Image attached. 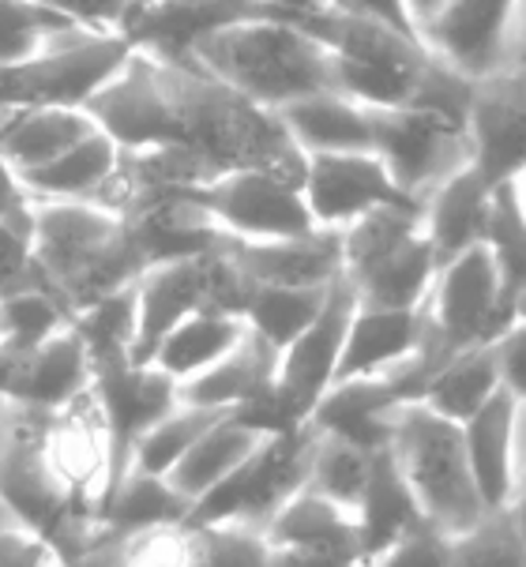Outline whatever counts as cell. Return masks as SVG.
<instances>
[{
    "label": "cell",
    "instance_id": "1",
    "mask_svg": "<svg viewBox=\"0 0 526 567\" xmlns=\"http://www.w3.org/2000/svg\"><path fill=\"white\" fill-rule=\"evenodd\" d=\"M87 113L121 151L177 143L199 151L218 173L264 169L305 185L309 155L293 143L279 113L229 91L199 64L132 53L117 80L91 99Z\"/></svg>",
    "mask_w": 526,
    "mask_h": 567
},
{
    "label": "cell",
    "instance_id": "2",
    "mask_svg": "<svg viewBox=\"0 0 526 567\" xmlns=\"http://www.w3.org/2000/svg\"><path fill=\"white\" fill-rule=\"evenodd\" d=\"M34 259L72 320L147 271L128 218L102 204H34Z\"/></svg>",
    "mask_w": 526,
    "mask_h": 567
},
{
    "label": "cell",
    "instance_id": "3",
    "mask_svg": "<svg viewBox=\"0 0 526 567\" xmlns=\"http://www.w3.org/2000/svg\"><path fill=\"white\" fill-rule=\"evenodd\" d=\"M188 64H199L229 91L275 113L312 94L334 91L328 45L316 42L290 19L275 16L245 19V23L210 34Z\"/></svg>",
    "mask_w": 526,
    "mask_h": 567
},
{
    "label": "cell",
    "instance_id": "4",
    "mask_svg": "<svg viewBox=\"0 0 526 567\" xmlns=\"http://www.w3.org/2000/svg\"><path fill=\"white\" fill-rule=\"evenodd\" d=\"M301 31L328 45L334 91L365 110H410L440 61L417 38L339 12V8L301 23Z\"/></svg>",
    "mask_w": 526,
    "mask_h": 567
},
{
    "label": "cell",
    "instance_id": "5",
    "mask_svg": "<svg viewBox=\"0 0 526 567\" xmlns=\"http://www.w3.org/2000/svg\"><path fill=\"white\" fill-rule=\"evenodd\" d=\"M342 252H347L342 278L365 309H425L440 275L436 248L425 234V210L384 207L361 218L342 229Z\"/></svg>",
    "mask_w": 526,
    "mask_h": 567
},
{
    "label": "cell",
    "instance_id": "6",
    "mask_svg": "<svg viewBox=\"0 0 526 567\" xmlns=\"http://www.w3.org/2000/svg\"><path fill=\"white\" fill-rule=\"evenodd\" d=\"M391 455L414 488L421 512L440 534L463 537L477 523H485L489 512H485L471 458H466L463 425L440 417L421 402H406L395 421Z\"/></svg>",
    "mask_w": 526,
    "mask_h": 567
},
{
    "label": "cell",
    "instance_id": "7",
    "mask_svg": "<svg viewBox=\"0 0 526 567\" xmlns=\"http://www.w3.org/2000/svg\"><path fill=\"white\" fill-rule=\"evenodd\" d=\"M132 42L117 31H75L56 38L42 53L12 69H0V113L19 110H87L91 99L132 61Z\"/></svg>",
    "mask_w": 526,
    "mask_h": 567
},
{
    "label": "cell",
    "instance_id": "8",
    "mask_svg": "<svg viewBox=\"0 0 526 567\" xmlns=\"http://www.w3.org/2000/svg\"><path fill=\"white\" fill-rule=\"evenodd\" d=\"M316 447H320V432L312 425L267 436L223 485L193 504L185 526L241 523L252 530H267V523L282 512L286 499L309 488Z\"/></svg>",
    "mask_w": 526,
    "mask_h": 567
},
{
    "label": "cell",
    "instance_id": "9",
    "mask_svg": "<svg viewBox=\"0 0 526 567\" xmlns=\"http://www.w3.org/2000/svg\"><path fill=\"white\" fill-rule=\"evenodd\" d=\"M94 395L110 425V485H105L110 496L132 474L143 436L181 406V391L177 380H169L155 364H136L132 353H113L94 361Z\"/></svg>",
    "mask_w": 526,
    "mask_h": 567
},
{
    "label": "cell",
    "instance_id": "10",
    "mask_svg": "<svg viewBox=\"0 0 526 567\" xmlns=\"http://www.w3.org/2000/svg\"><path fill=\"white\" fill-rule=\"evenodd\" d=\"M372 155L384 158L406 196L425 204L433 192L471 166V136L458 124L421 110H369Z\"/></svg>",
    "mask_w": 526,
    "mask_h": 567
},
{
    "label": "cell",
    "instance_id": "11",
    "mask_svg": "<svg viewBox=\"0 0 526 567\" xmlns=\"http://www.w3.org/2000/svg\"><path fill=\"white\" fill-rule=\"evenodd\" d=\"M193 199L234 241H282V237H305L320 229L312 223L301 185L264 169L223 173L210 185L196 188Z\"/></svg>",
    "mask_w": 526,
    "mask_h": 567
},
{
    "label": "cell",
    "instance_id": "12",
    "mask_svg": "<svg viewBox=\"0 0 526 567\" xmlns=\"http://www.w3.org/2000/svg\"><path fill=\"white\" fill-rule=\"evenodd\" d=\"M305 204L312 210V223L320 229H350L361 218L377 215L384 207L425 210V204L406 196L399 181L391 177L384 158L372 151L358 155H309L305 169Z\"/></svg>",
    "mask_w": 526,
    "mask_h": 567
},
{
    "label": "cell",
    "instance_id": "13",
    "mask_svg": "<svg viewBox=\"0 0 526 567\" xmlns=\"http://www.w3.org/2000/svg\"><path fill=\"white\" fill-rule=\"evenodd\" d=\"M264 16H271L264 0H132L117 34L136 53L188 64L210 34Z\"/></svg>",
    "mask_w": 526,
    "mask_h": 567
},
{
    "label": "cell",
    "instance_id": "14",
    "mask_svg": "<svg viewBox=\"0 0 526 567\" xmlns=\"http://www.w3.org/2000/svg\"><path fill=\"white\" fill-rule=\"evenodd\" d=\"M91 388L94 364L75 323L56 331L53 339L27 346V350L0 342V399L23 410L56 413L87 395Z\"/></svg>",
    "mask_w": 526,
    "mask_h": 567
},
{
    "label": "cell",
    "instance_id": "15",
    "mask_svg": "<svg viewBox=\"0 0 526 567\" xmlns=\"http://www.w3.org/2000/svg\"><path fill=\"white\" fill-rule=\"evenodd\" d=\"M471 166L485 181L512 185L526 173V64L501 69L474 83L471 121Z\"/></svg>",
    "mask_w": 526,
    "mask_h": 567
},
{
    "label": "cell",
    "instance_id": "16",
    "mask_svg": "<svg viewBox=\"0 0 526 567\" xmlns=\"http://www.w3.org/2000/svg\"><path fill=\"white\" fill-rule=\"evenodd\" d=\"M358 309H361V301H358V293H353V286L347 278H339V282L331 286L323 312L316 316V323L279 358L275 388H279L286 406L298 413V421H305V425H309L316 402L334 388L342 350H347V334H350V323H353V316H358Z\"/></svg>",
    "mask_w": 526,
    "mask_h": 567
},
{
    "label": "cell",
    "instance_id": "17",
    "mask_svg": "<svg viewBox=\"0 0 526 567\" xmlns=\"http://www.w3.org/2000/svg\"><path fill=\"white\" fill-rule=\"evenodd\" d=\"M42 451L61 485L87 504L91 512L102 507L105 485H110V425H105L102 402L94 395H80L72 406L56 410L42 425Z\"/></svg>",
    "mask_w": 526,
    "mask_h": 567
},
{
    "label": "cell",
    "instance_id": "18",
    "mask_svg": "<svg viewBox=\"0 0 526 567\" xmlns=\"http://www.w3.org/2000/svg\"><path fill=\"white\" fill-rule=\"evenodd\" d=\"M512 19H519V0H447L421 38L455 72L485 80L504 69Z\"/></svg>",
    "mask_w": 526,
    "mask_h": 567
},
{
    "label": "cell",
    "instance_id": "19",
    "mask_svg": "<svg viewBox=\"0 0 526 567\" xmlns=\"http://www.w3.org/2000/svg\"><path fill=\"white\" fill-rule=\"evenodd\" d=\"M229 252L256 286H290V290L334 286L347 267L342 229H312L282 241H234Z\"/></svg>",
    "mask_w": 526,
    "mask_h": 567
},
{
    "label": "cell",
    "instance_id": "20",
    "mask_svg": "<svg viewBox=\"0 0 526 567\" xmlns=\"http://www.w3.org/2000/svg\"><path fill=\"white\" fill-rule=\"evenodd\" d=\"M406 406L403 391L395 388L388 377H365V380H347L316 402L309 425L320 436L347 440L353 447L365 451H384L395 436L399 410Z\"/></svg>",
    "mask_w": 526,
    "mask_h": 567
},
{
    "label": "cell",
    "instance_id": "21",
    "mask_svg": "<svg viewBox=\"0 0 526 567\" xmlns=\"http://www.w3.org/2000/svg\"><path fill=\"white\" fill-rule=\"evenodd\" d=\"M515 429H519V402L501 391L489 406L477 410L463 425L466 458H471L477 493L485 512H508L519 493V466H515Z\"/></svg>",
    "mask_w": 526,
    "mask_h": 567
},
{
    "label": "cell",
    "instance_id": "22",
    "mask_svg": "<svg viewBox=\"0 0 526 567\" xmlns=\"http://www.w3.org/2000/svg\"><path fill=\"white\" fill-rule=\"evenodd\" d=\"M353 523H358V542H361V556H365V567L372 560H380L388 549H395L417 526L429 523L414 488H410L395 455H391V447L377 451V458H372V474L365 496H361L358 512H353Z\"/></svg>",
    "mask_w": 526,
    "mask_h": 567
},
{
    "label": "cell",
    "instance_id": "23",
    "mask_svg": "<svg viewBox=\"0 0 526 567\" xmlns=\"http://www.w3.org/2000/svg\"><path fill=\"white\" fill-rule=\"evenodd\" d=\"M425 339V309L417 312H391V309H365L361 305L350 323L347 350L339 361L334 383L388 377L399 364H406L421 350Z\"/></svg>",
    "mask_w": 526,
    "mask_h": 567
},
{
    "label": "cell",
    "instance_id": "24",
    "mask_svg": "<svg viewBox=\"0 0 526 567\" xmlns=\"http://www.w3.org/2000/svg\"><path fill=\"white\" fill-rule=\"evenodd\" d=\"M489 199L493 185L474 166H463L425 199V234L436 248L440 267L482 245Z\"/></svg>",
    "mask_w": 526,
    "mask_h": 567
},
{
    "label": "cell",
    "instance_id": "25",
    "mask_svg": "<svg viewBox=\"0 0 526 567\" xmlns=\"http://www.w3.org/2000/svg\"><path fill=\"white\" fill-rule=\"evenodd\" d=\"M94 132H99V124H94L87 110H64V105L19 110L8 113L4 124H0V155L23 177V173H34L64 158Z\"/></svg>",
    "mask_w": 526,
    "mask_h": 567
},
{
    "label": "cell",
    "instance_id": "26",
    "mask_svg": "<svg viewBox=\"0 0 526 567\" xmlns=\"http://www.w3.org/2000/svg\"><path fill=\"white\" fill-rule=\"evenodd\" d=\"M121 169V147L99 128L80 147L50 166L23 173V188L34 204H102L105 188Z\"/></svg>",
    "mask_w": 526,
    "mask_h": 567
},
{
    "label": "cell",
    "instance_id": "27",
    "mask_svg": "<svg viewBox=\"0 0 526 567\" xmlns=\"http://www.w3.org/2000/svg\"><path fill=\"white\" fill-rule=\"evenodd\" d=\"M279 117L305 155H358V151H372L369 110L350 102L339 91L312 94V99L286 105V110H279Z\"/></svg>",
    "mask_w": 526,
    "mask_h": 567
},
{
    "label": "cell",
    "instance_id": "28",
    "mask_svg": "<svg viewBox=\"0 0 526 567\" xmlns=\"http://www.w3.org/2000/svg\"><path fill=\"white\" fill-rule=\"evenodd\" d=\"M279 358L264 339H256L252 331L245 334V342L234 353H226L218 364H210L207 372H199L196 380L181 383V402L204 410H237L245 402H252L260 391H267L279 377Z\"/></svg>",
    "mask_w": 526,
    "mask_h": 567
},
{
    "label": "cell",
    "instance_id": "29",
    "mask_svg": "<svg viewBox=\"0 0 526 567\" xmlns=\"http://www.w3.org/2000/svg\"><path fill=\"white\" fill-rule=\"evenodd\" d=\"M267 545L271 549H312V553H353L361 556L358 542V523L353 512L339 507L316 488H301L293 499H286V507L267 523ZM365 560V556H361Z\"/></svg>",
    "mask_w": 526,
    "mask_h": 567
},
{
    "label": "cell",
    "instance_id": "30",
    "mask_svg": "<svg viewBox=\"0 0 526 567\" xmlns=\"http://www.w3.org/2000/svg\"><path fill=\"white\" fill-rule=\"evenodd\" d=\"M248 323L241 316H226V312H196L188 316L185 323H177L174 331L162 339L158 353L151 358L158 372H166L169 380L188 383L196 380L199 372H207L210 364H218L226 353H234L237 346L245 342Z\"/></svg>",
    "mask_w": 526,
    "mask_h": 567
},
{
    "label": "cell",
    "instance_id": "31",
    "mask_svg": "<svg viewBox=\"0 0 526 567\" xmlns=\"http://www.w3.org/2000/svg\"><path fill=\"white\" fill-rule=\"evenodd\" d=\"M188 512H193V504L181 493H174V485H169L166 477H151V474L132 470V474L102 499L99 523H102V534L128 542V537H136V534L158 530V526H185Z\"/></svg>",
    "mask_w": 526,
    "mask_h": 567
},
{
    "label": "cell",
    "instance_id": "32",
    "mask_svg": "<svg viewBox=\"0 0 526 567\" xmlns=\"http://www.w3.org/2000/svg\"><path fill=\"white\" fill-rule=\"evenodd\" d=\"M264 440L267 436H260L256 429H248L245 421H237L234 410H229L226 417L218 421V425L210 429L174 470H169L166 482L174 485V493L185 496L188 504H199V499H204L210 488L223 485L226 477L264 444Z\"/></svg>",
    "mask_w": 526,
    "mask_h": 567
},
{
    "label": "cell",
    "instance_id": "33",
    "mask_svg": "<svg viewBox=\"0 0 526 567\" xmlns=\"http://www.w3.org/2000/svg\"><path fill=\"white\" fill-rule=\"evenodd\" d=\"M501 364H496L493 346H474V350L455 353L444 369L429 380V388L421 391V406H429L440 417L466 425L477 410H485L501 395Z\"/></svg>",
    "mask_w": 526,
    "mask_h": 567
},
{
    "label": "cell",
    "instance_id": "34",
    "mask_svg": "<svg viewBox=\"0 0 526 567\" xmlns=\"http://www.w3.org/2000/svg\"><path fill=\"white\" fill-rule=\"evenodd\" d=\"M482 245L489 248L496 275H501L504 297L519 316V305L526 297V207L519 188L496 185L489 199V218H485V237Z\"/></svg>",
    "mask_w": 526,
    "mask_h": 567
},
{
    "label": "cell",
    "instance_id": "35",
    "mask_svg": "<svg viewBox=\"0 0 526 567\" xmlns=\"http://www.w3.org/2000/svg\"><path fill=\"white\" fill-rule=\"evenodd\" d=\"M331 286L323 290H290V286H256L252 301L245 309V323L256 339H264L275 353H286L305 331L316 323V316L328 305Z\"/></svg>",
    "mask_w": 526,
    "mask_h": 567
},
{
    "label": "cell",
    "instance_id": "36",
    "mask_svg": "<svg viewBox=\"0 0 526 567\" xmlns=\"http://www.w3.org/2000/svg\"><path fill=\"white\" fill-rule=\"evenodd\" d=\"M75 31L83 27L42 0H0V69L31 61L56 38Z\"/></svg>",
    "mask_w": 526,
    "mask_h": 567
},
{
    "label": "cell",
    "instance_id": "37",
    "mask_svg": "<svg viewBox=\"0 0 526 567\" xmlns=\"http://www.w3.org/2000/svg\"><path fill=\"white\" fill-rule=\"evenodd\" d=\"M223 417H226V410H204V406H188V402H181L166 421H158V425L143 436V444L136 447V463H132V470L151 474V477H166L169 470H174Z\"/></svg>",
    "mask_w": 526,
    "mask_h": 567
},
{
    "label": "cell",
    "instance_id": "38",
    "mask_svg": "<svg viewBox=\"0 0 526 567\" xmlns=\"http://www.w3.org/2000/svg\"><path fill=\"white\" fill-rule=\"evenodd\" d=\"M372 458L377 451L353 447L347 440H331L320 436V447H316V463H312V488L334 499L347 512H358L361 496H365L369 474H372Z\"/></svg>",
    "mask_w": 526,
    "mask_h": 567
},
{
    "label": "cell",
    "instance_id": "39",
    "mask_svg": "<svg viewBox=\"0 0 526 567\" xmlns=\"http://www.w3.org/2000/svg\"><path fill=\"white\" fill-rule=\"evenodd\" d=\"M188 542H193V567H267L271 560L264 530L241 523L188 526Z\"/></svg>",
    "mask_w": 526,
    "mask_h": 567
},
{
    "label": "cell",
    "instance_id": "40",
    "mask_svg": "<svg viewBox=\"0 0 526 567\" xmlns=\"http://www.w3.org/2000/svg\"><path fill=\"white\" fill-rule=\"evenodd\" d=\"M452 567H526V545L512 512H493L452 542Z\"/></svg>",
    "mask_w": 526,
    "mask_h": 567
},
{
    "label": "cell",
    "instance_id": "41",
    "mask_svg": "<svg viewBox=\"0 0 526 567\" xmlns=\"http://www.w3.org/2000/svg\"><path fill=\"white\" fill-rule=\"evenodd\" d=\"M69 323H72V312L64 309L45 286H38V290L4 297V339L0 342L27 350V346L53 339V334L64 331Z\"/></svg>",
    "mask_w": 526,
    "mask_h": 567
},
{
    "label": "cell",
    "instance_id": "42",
    "mask_svg": "<svg viewBox=\"0 0 526 567\" xmlns=\"http://www.w3.org/2000/svg\"><path fill=\"white\" fill-rule=\"evenodd\" d=\"M38 286L45 282L34 259V229L0 218V301Z\"/></svg>",
    "mask_w": 526,
    "mask_h": 567
},
{
    "label": "cell",
    "instance_id": "43",
    "mask_svg": "<svg viewBox=\"0 0 526 567\" xmlns=\"http://www.w3.org/2000/svg\"><path fill=\"white\" fill-rule=\"evenodd\" d=\"M124 567H193L188 526H158L124 542Z\"/></svg>",
    "mask_w": 526,
    "mask_h": 567
},
{
    "label": "cell",
    "instance_id": "44",
    "mask_svg": "<svg viewBox=\"0 0 526 567\" xmlns=\"http://www.w3.org/2000/svg\"><path fill=\"white\" fill-rule=\"evenodd\" d=\"M452 542L455 537L440 534L433 523H425L369 567H452Z\"/></svg>",
    "mask_w": 526,
    "mask_h": 567
},
{
    "label": "cell",
    "instance_id": "45",
    "mask_svg": "<svg viewBox=\"0 0 526 567\" xmlns=\"http://www.w3.org/2000/svg\"><path fill=\"white\" fill-rule=\"evenodd\" d=\"M496 364H501V383L504 391L526 406V320H515L501 339L493 342Z\"/></svg>",
    "mask_w": 526,
    "mask_h": 567
},
{
    "label": "cell",
    "instance_id": "46",
    "mask_svg": "<svg viewBox=\"0 0 526 567\" xmlns=\"http://www.w3.org/2000/svg\"><path fill=\"white\" fill-rule=\"evenodd\" d=\"M56 553L27 526H0V567H53Z\"/></svg>",
    "mask_w": 526,
    "mask_h": 567
},
{
    "label": "cell",
    "instance_id": "47",
    "mask_svg": "<svg viewBox=\"0 0 526 567\" xmlns=\"http://www.w3.org/2000/svg\"><path fill=\"white\" fill-rule=\"evenodd\" d=\"M334 8H339V12L358 16V19H372V23L391 27V31L425 42L417 31V23H414V16H410L406 0H334Z\"/></svg>",
    "mask_w": 526,
    "mask_h": 567
},
{
    "label": "cell",
    "instance_id": "48",
    "mask_svg": "<svg viewBox=\"0 0 526 567\" xmlns=\"http://www.w3.org/2000/svg\"><path fill=\"white\" fill-rule=\"evenodd\" d=\"M267 567H365L353 553H312V549H271Z\"/></svg>",
    "mask_w": 526,
    "mask_h": 567
},
{
    "label": "cell",
    "instance_id": "49",
    "mask_svg": "<svg viewBox=\"0 0 526 567\" xmlns=\"http://www.w3.org/2000/svg\"><path fill=\"white\" fill-rule=\"evenodd\" d=\"M64 567H124V542H121V537L102 534L99 542H94L91 549L80 556V560H72Z\"/></svg>",
    "mask_w": 526,
    "mask_h": 567
},
{
    "label": "cell",
    "instance_id": "50",
    "mask_svg": "<svg viewBox=\"0 0 526 567\" xmlns=\"http://www.w3.org/2000/svg\"><path fill=\"white\" fill-rule=\"evenodd\" d=\"M444 4H447V0H406V8H410V16H414L421 34H425V27L433 23L440 12H444Z\"/></svg>",
    "mask_w": 526,
    "mask_h": 567
},
{
    "label": "cell",
    "instance_id": "51",
    "mask_svg": "<svg viewBox=\"0 0 526 567\" xmlns=\"http://www.w3.org/2000/svg\"><path fill=\"white\" fill-rule=\"evenodd\" d=\"M512 518H515V526H519V534H523V545H526V485L515 493V504L508 507Z\"/></svg>",
    "mask_w": 526,
    "mask_h": 567
},
{
    "label": "cell",
    "instance_id": "52",
    "mask_svg": "<svg viewBox=\"0 0 526 567\" xmlns=\"http://www.w3.org/2000/svg\"><path fill=\"white\" fill-rule=\"evenodd\" d=\"M519 34H523V45H526V0H519Z\"/></svg>",
    "mask_w": 526,
    "mask_h": 567
},
{
    "label": "cell",
    "instance_id": "53",
    "mask_svg": "<svg viewBox=\"0 0 526 567\" xmlns=\"http://www.w3.org/2000/svg\"><path fill=\"white\" fill-rule=\"evenodd\" d=\"M8 523H16V518H12V512H8L4 504H0V526H8Z\"/></svg>",
    "mask_w": 526,
    "mask_h": 567
},
{
    "label": "cell",
    "instance_id": "54",
    "mask_svg": "<svg viewBox=\"0 0 526 567\" xmlns=\"http://www.w3.org/2000/svg\"><path fill=\"white\" fill-rule=\"evenodd\" d=\"M515 188H519V196H523V207H526V173H523L519 181H515Z\"/></svg>",
    "mask_w": 526,
    "mask_h": 567
},
{
    "label": "cell",
    "instance_id": "55",
    "mask_svg": "<svg viewBox=\"0 0 526 567\" xmlns=\"http://www.w3.org/2000/svg\"><path fill=\"white\" fill-rule=\"evenodd\" d=\"M0 339H4V301H0Z\"/></svg>",
    "mask_w": 526,
    "mask_h": 567
},
{
    "label": "cell",
    "instance_id": "56",
    "mask_svg": "<svg viewBox=\"0 0 526 567\" xmlns=\"http://www.w3.org/2000/svg\"><path fill=\"white\" fill-rule=\"evenodd\" d=\"M519 320H526V297H523V305H519Z\"/></svg>",
    "mask_w": 526,
    "mask_h": 567
},
{
    "label": "cell",
    "instance_id": "57",
    "mask_svg": "<svg viewBox=\"0 0 526 567\" xmlns=\"http://www.w3.org/2000/svg\"><path fill=\"white\" fill-rule=\"evenodd\" d=\"M519 64H526V45H523V53H519Z\"/></svg>",
    "mask_w": 526,
    "mask_h": 567
},
{
    "label": "cell",
    "instance_id": "58",
    "mask_svg": "<svg viewBox=\"0 0 526 567\" xmlns=\"http://www.w3.org/2000/svg\"><path fill=\"white\" fill-rule=\"evenodd\" d=\"M53 567H64V564H61V560H56V564H53Z\"/></svg>",
    "mask_w": 526,
    "mask_h": 567
}]
</instances>
